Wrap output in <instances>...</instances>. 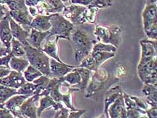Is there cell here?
Wrapping results in <instances>:
<instances>
[{"instance_id": "cell-1", "label": "cell", "mask_w": 157, "mask_h": 118, "mask_svg": "<svg viewBox=\"0 0 157 118\" xmlns=\"http://www.w3.org/2000/svg\"><path fill=\"white\" fill-rule=\"evenodd\" d=\"M95 24L85 23L79 26H74L70 36L72 45L74 59L76 63H80L85 57L89 55L93 46L98 43L94 36Z\"/></svg>"}, {"instance_id": "cell-2", "label": "cell", "mask_w": 157, "mask_h": 118, "mask_svg": "<svg viewBox=\"0 0 157 118\" xmlns=\"http://www.w3.org/2000/svg\"><path fill=\"white\" fill-rule=\"evenodd\" d=\"M115 66H105V64L94 72H92L90 82L86 90V98H92L98 101L102 98L109 89L119 79L115 76Z\"/></svg>"}, {"instance_id": "cell-3", "label": "cell", "mask_w": 157, "mask_h": 118, "mask_svg": "<svg viewBox=\"0 0 157 118\" xmlns=\"http://www.w3.org/2000/svg\"><path fill=\"white\" fill-rule=\"evenodd\" d=\"M98 12V8L71 3L65 6L62 15L74 26H79L85 23L96 24Z\"/></svg>"}, {"instance_id": "cell-4", "label": "cell", "mask_w": 157, "mask_h": 118, "mask_svg": "<svg viewBox=\"0 0 157 118\" xmlns=\"http://www.w3.org/2000/svg\"><path fill=\"white\" fill-rule=\"evenodd\" d=\"M98 42L111 44L118 48L121 39V29L116 25H96L94 31Z\"/></svg>"}, {"instance_id": "cell-5", "label": "cell", "mask_w": 157, "mask_h": 118, "mask_svg": "<svg viewBox=\"0 0 157 118\" xmlns=\"http://www.w3.org/2000/svg\"><path fill=\"white\" fill-rule=\"evenodd\" d=\"M26 57L30 65L39 70L43 75L49 77L50 57L41 49H36L30 45L24 46Z\"/></svg>"}, {"instance_id": "cell-6", "label": "cell", "mask_w": 157, "mask_h": 118, "mask_svg": "<svg viewBox=\"0 0 157 118\" xmlns=\"http://www.w3.org/2000/svg\"><path fill=\"white\" fill-rule=\"evenodd\" d=\"M50 22L52 24V28L47 37L56 36L59 39H66L70 41L71 34L74 28L72 23L59 13H53Z\"/></svg>"}, {"instance_id": "cell-7", "label": "cell", "mask_w": 157, "mask_h": 118, "mask_svg": "<svg viewBox=\"0 0 157 118\" xmlns=\"http://www.w3.org/2000/svg\"><path fill=\"white\" fill-rule=\"evenodd\" d=\"M143 29L148 39H157V6L156 4L146 5L142 11Z\"/></svg>"}, {"instance_id": "cell-8", "label": "cell", "mask_w": 157, "mask_h": 118, "mask_svg": "<svg viewBox=\"0 0 157 118\" xmlns=\"http://www.w3.org/2000/svg\"><path fill=\"white\" fill-rule=\"evenodd\" d=\"M10 10L9 14L15 22L20 25L24 26H30L33 17L29 13L28 7L25 3H19L12 0L8 5Z\"/></svg>"}, {"instance_id": "cell-9", "label": "cell", "mask_w": 157, "mask_h": 118, "mask_svg": "<svg viewBox=\"0 0 157 118\" xmlns=\"http://www.w3.org/2000/svg\"><path fill=\"white\" fill-rule=\"evenodd\" d=\"M115 56V53L107 51H91L89 55L85 57L82 61L78 67H84V68L94 72L97 70L103 65L106 61L113 58Z\"/></svg>"}, {"instance_id": "cell-10", "label": "cell", "mask_w": 157, "mask_h": 118, "mask_svg": "<svg viewBox=\"0 0 157 118\" xmlns=\"http://www.w3.org/2000/svg\"><path fill=\"white\" fill-rule=\"evenodd\" d=\"M157 59L155 58L140 67H137L139 78L144 84L157 86Z\"/></svg>"}, {"instance_id": "cell-11", "label": "cell", "mask_w": 157, "mask_h": 118, "mask_svg": "<svg viewBox=\"0 0 157 118\" xmlns=\"http://www.w3.org/2000/svg\"><path fill=\"white\" fill-rule=\"evenodd\" d=\"M141 47V57L138 67H140L156 58L157 42L156 40L144 39L140 41Z\"/></svg>"}, {"instance_id": "cell-12", "label": "cell", "mask_w": 157, "mask_h": 118, "mask_svg": "<svg viewBox=\"0 0 157 118\" xmlns=\"http://www.w3.org/2000/svg\"><path fill=\"white\" fill-rule=\"evenodd\" d=\"M64 3L60 0H41L36 5L38 15H51L62 12L65 8Z\"/></svg>"}, {"instance_id": "cell-13", "label": "cell", "mask_w": 157, "mask_h": 118, "mask_svg": "<svg viewBox=\"0 0 157 118\" xmlns=\"http://www.w3.org/2000/svg\"><path fill=\"white\" fill-rule=\"evenodd\" d=\"M59 39L56 36L47 37V39L44 40L42 44L41 49L44 53H45L49 57L52 59L61 63L63 62L60 59L59 55V46H58V41Z\"/></svg>"}, {"instance_id": "cell-14", "label": "cell", "mask_w": 157, "mask_h": 118, "mask_svg": "<svg viewBox=\"0 0 157 118\" xmlns=\"http://www.w3.org/2000/svg\"><path fill=\"white\" fill-rule=\"evenodd\" d=\"M76 66H70L66 63H61L56 59L50 58V75L49 78H59L66 76L67 74L72 71Z\"/></svg>"}, {"instance_id": "cell-15", "label": "cell", "mask_w": 157, "mask_h": 118, "mask_svg": "<svg viewBox=\"0 0 157 118\" xmlns=\"http://www.w3.org/2000/svg\"><path fill=\"white\" fill-rule=\"evenodd\" d=\"M40 98L39 94H35L29 97L20 107L19 112L20 114L29 118H36V102L39 101Z\"/></svg>"}, {"instance_id": "cell-16", "label": "cell", "mask_w": 157, "mask_h": 118, "mask_svg": "<svg viewBox=\"0 0 157 118\" xmlns=\"http://www.w3.org/2000/svg\"><path fill=\"white\" fill-rule=\"evenodd\" d=\"M26 82V81L23 74L16 72L15 70H11L8 76L0 78L1 85L16 89H19Z\"/></svg>"}, {"instance_id": "cell-17", "label": "cell", "mask_w": 157, "mask_h": 118, "mask_svg": "<svg viewBox=\"0 0 157 118\" xmlns=\"http://www.w3.org/2000/svg\"><path fill=\"white\" fill-rule=\"evenodd\" d=\"M30 96V94L22 95V94H16L12 96L3 104L4 107L8 109L14 117V118H20L22 116V115L19 112V109L22 104L28 99Z\"/></svg>"}, {"instance_id": "cell-18", "label": "cell", "mask_w": 157, "mask_h": 118, "mask_svg": "<svg viewBox=\"0 0 157 118\" xmlns=\"http://www.w3.org/2000/svg\"><path fill=\"white\" fill-rule=\"evenodd\" d=\"M9 12L0 21V40L3 46L8 49H11L12 35L10 26Z\"/></svg>"}, {"instance_id": "cell-19", "label": "cell", "mask_w": 157, "mask_h": 118, "mask_svg": "<svg viewBox=\"0 0 157 118\" xmlns=\"http://www.w3.org/2000/svg\"><path fill=\"white\" fill-rule=\"evenodd\" d=\"M107 113L109 118H128L123 94L119 96L115 102L109 106Z\"/></svg>"}, {"instance_id": "cell-20", "label": "cell", "mask_w": 157, "mask_h": 118, "mask_svg": "<svg viewBox=\"0 0 157 118\" xmlns=\"http://www.w3.org/2000/svg\"><path fill=\"white\" fill-rule=\"evenodd\" d=\"M10 26L13 38L18 40L24 46L28 45L29 43H27V39L29 36V30H26L21 25H18L11 17H10Z\"/></svg>"}, {"instance_id": "cell-21", "label": "cell", "mask_w": 157, "mask_h": 118, "mask_svg": "<svg viewBox=\"0 0 157 118\" xmlns=\"http://www.w3.org/2000/svg\"><path fill=\"white\" fill-rule=\"evenodd\" d=\"M50 33L49 30L46 32L38 31L34 29L30 28L29 36L27 39L29 45L36 49H41L42 44Z\"/></svg>"}, {"instance_id": "cell-22", "label": "cell", "mask_w": 157, "mask_h": 118, "mask_svg": "<svg viewBox=\"0 0 157 118\" xmlns=\"http://www.w3.org/2000/svg\"><path fill=\"white\" fill-rule=\"evenodd\" d=\"M52 14L51 15H37L33 18L30 24V27L35 29L38 31L46 32L50 30L52 28V24L50 22V19Z\"/></svg>"}, {"instance_id": "cell-23", "label": "cell", "mask_w": 157, "mask_h": 118, "mask_svg": "<svg viewBox=\"0 0 157 118\" xmlns=\"http://www.w3.org/2000/svg\"><path fill=\"white\" fill-rule=\"evenodd\" d=\"M123 94V90L120 86H115L109 89L105 94V109L104 114L106 118H109L107 110L109 106L113 103L117 98Z\"/></svg>"}, {"instance_id": "cell-24", "label": "cell", "mask_w": 157, "mask_h": 118, "mask_svg": "<svg viewBox=\"0 0 157 118\" xmlns=\"http://www.w3.org/2000/svg\"><path fill=\"white\" fill-rule=\"evenodd\" d=\"M40 101V105L37 108L36 110V115L37 117H40L41 114L45 109H48L49 107H52L54 110L57 111L58 110L61 109V108H62L63 106L61 103H56V101H54L53 99L49 95L43 96L41 97V98L39 99Z\"/></svg>"}, {"instance_id": "cell-25", "label": "cell", "mask_w": 157, "mask_h": 118, "mask_svg": "<svg viewBox=\"0 0 157 118\" xmlns=\"http://www.w3.org/2000/svg\"><path fill=\"white\" fill-rule=\"evenodd\" d=\"M74 69L80 74V75L81 76V82L79 84L74 86L71 88L77 89L79 92L84 93L86 91L87 86L88 85V83L90 82L92 72L89 70L84 68V67H81L78 66L75 67Z\"/></svg>"}, {"instance_id": "cell-26", "label": "cell", "mask_w": 157, "mask_h": 118, "mask_svg": "<svg viewBox=\"0 0 157 118\" xmlns=\"http://www.w3.org/2000/svg\"><path fill=\"white\" fill-rule=\"evenodd\" d=\"M9 65L11 70H15L18 72L23 73L27 68V67L30 65V63L27 59L13 56L10 60Z\"/></svg>"}, {"instance_id": "cell-27", "label": "cell", "mask_w": 157, "mask_h": 118, "mask_svg": "<svg viewBox=\"0 0 157 118\" xmlns=\"http://www.w3.org/2000/svg\"><path fill=\"white\" fill-rule=\"evenodd\" d=\"M16 94H18L17 89L0 84V104H4L10 97Z\"/></svg>"}, {"instance_id": "cell-28", "label": "cell", "mask_w": 157, "mask_h": 118, "mask_svg": "<svg viewBox=\"0 0 157 118\" xmlns=\"http://www.w3.org/2000/svg\"><path fill=\"white\" fill-rule=\"evenodd\" d=\"M22 74L26 82H33L34 80L43 75L39 70L36 69L31 65H29L27 67V68Z\"/></svg>"}, {"instance_id": "cell-29", "label": "cell", "mask_w": 157, "mask_h": 118, "mask_svg": "<svg viewBox=\"0 0 157 118\" xmlns=\"http://www.w3.org/2000/svg\"><path fill=\"white\" fill-rule=\"evenodd\" d=\"M11 53L13 56L22 57L26 56V52L22 44L14 38H12L11 41Z\"/></svg>"}, {"instance_id": "cell-30", "label": "cell", "mask_w": 157, "mask_h": 118, "mask_svg": "<svg viewBox=\"0 0 157 118\" xmlns=\"http://www.w3.org/2000/svg\"><path fill=\"white\" fill-rule=\"evenodd\" d=\"M63 79L71 86L78 85L81 82V76L80 74L75 69L67 74L66 76H64Z\"/></svg>"}, {"instance_id": "cell-31", "label": "cell", "mask_w": 157, "mask_h": 118, "mask_svg": "<svg viewBox=\"0 0 157 118\" xmlns=\"http://www.w3.org/2000/svg\"><path fill=\"white\" fill-rule=\"evenodd\" d=\"M37 89V85L33 82H26L23 85L17 89L18 94H22V95H33L35 94V92Z\"/></svg>"}, {"instance_id": "cell-32", "label": "cell", "mask_w": 157, "mask_h": 118, "mask_svg": "<svg viewBox=\"0 0 157 118\" xmlns=\"http://www.w3.org/2000/svg\"><path fill=\"white\" fill-rule=\"evenodd\" d=\"M92 51H107L115 53L117 51V48L115 46L111 45V44H105L103 43L98 42L93 46Z\"/></svg>"}, {"instance_id": "cell-33", "label": "cell", "mask_w": 157, "mask_h": 118, "mask_svg": "<svg viewBox=\"0 0 157 118\" xmlns=\"http://www.w3.org/2000/svg\"><path fill=\"white\" fill-rule=\"evenodd\" d=\"M113 0H93L89 6L90 8H95L98 9L105 8L112 6Z\"/></svg>"}, {"instance_id": "cell-34", "label": "cell", "mask_w": 157, "mask_h": 118, "mask_svg": "<svg viewBox=\"0 0 157 118\" xmlns=\"http://www.w3.org/2000/svg\"><path fill=\"white\" fill-rule=\"evenodd\" d=\"M130 97L132 99L134 100L136 103L137 104V105L140 108V109L146 111L147 109H148L150 107V105L146 102V101L144 98H140V97H135V96H131Z\"/></svg>"}, {"instance_id": "cell-35", "label": "cell", "mask_w": 157, "mask_h": 118, "mask_svg": "<svg viewBox=\"0 0 157 118\" xmlns=\"http://www.w3.org/2000/svg\"><path fill=\"white\" fill-rule=\"evenodd\" d=\"M144 85L143 86L142 90L144 97H147L152 94L154 93H157V86L152 85V84H144Z\"/></svg>"}, {"instance_id": "cell-36", "label": "cell", "mask_w": 157, "mask_h": 118, "mask_svg": "<svg viewBox=\"0 0 157 118\" xmlns=\"http://www.w3.org/2000/svg\"><path fill=\"white\" fill-rule=\"evenodd\" d=\"M12 57H13V56L11 53H9L8 55H7L6 56L0 57V66H5L6 67H8V68L10 69L9 64H10V60H11Z\"/></svg>"}, {"instance_id": "cell-37", "label": "cell", "mask_w": 157, "mask_h": 118, "mask_svg": "<svg viewBox=\"0 0 157 118\" xmlns=\"http://www.w3.org/2000/svg\"><path fill=\"white\" fill-rule=\"evenodd\" d=\"M126 75V69L124 66L121 65L117 66L115 70V76L119 80H120L122 77H125Z\"/></svg>"}, {"instance_id": "cell-38", "label": "cell", "mask_w": 157, "mask_h": 118, "mask_svg": "<svg viewBox=\"0 0 157 118\" xmlns=\"http://www.w3.org/2000/svg\"><path fill=\"white\" fill-rule=\"evenodd\" d=\"M127 110V109H126ZM143 115L140 111L135 109H128L127 110V117L128 118H140Z\"/></svg>"}, {"instance_id": "cell-39", "label": "cell", "mask_w": 157, "mask_h": 118, "mask_svg": "<svg viewBox=\"0 0 157 118\" xmlns=\"http://www.w3.org/2000/svg\"><path fill=\"white\" fill-rule=\"evenodd\" d=\"M0 118H14V117L8 109L4 107L0 109Z\"/></svg>"}, {"instance_id": "cell-40", "label": "cell", "mask_w": 157, "mask_h": 118, "mask_svg": "<svg viewBox=\"0 0 157 118\" xmlns=\"http://www.w3.org/2000/svg\"><path fill=\"white\" fill-rule=\"evenodd\" d=\"M86 112V110H78L76 111H71L68 116V118H80Z\"/></svg>"}, {"instance_id": "cell-41", "label": "cell", "mask_w": 157, "mask_h": 118, "mask_svg": "<svg viewBox=\"0 0 157 118\" xmlns=\"http://www.w3.org/2000/svg\"><path fill=\"white\" fill-rule=\"evenodd\" d=\"M146 115L148 118H157V108L150 107L146 110Z\"/></svg>"}, {"instance_id": "cell-42", "label": "cell", "mask_w": 157, "mask_h": 118, "mask_svg": "<svg viewBox=\"0 0 157 118\" xmlns=\"http://www.w3.org/2000/svg\"><path fill=\"white\" fill-rule=\"evenodd\" d=\"M11 53V49H8L3 46L2 43L0 40V57L6 56Z\"/></svg>"}, {"instance_id": "cell-43", "label": "cell", "mask_w": 157, "mask_h": 118, "mask_svg": "<svg viewBox=\"0 0 157 118\" xmlns=\"http://www.w3.org/2000/svg\"><path fill=\"white\" fill-rule=\"evenodd\" d=\"M93 0H71V3H74V4H79L84 6H88L93 2Z\"/></svg>"}, {"instance_id": "cell-44", "label": "cell", "mask_w": 157, "mask_h": 118, "mask_svg": "<svg viewBox=\"0 0 157 118\" xmlns=\"http://www.w3.org/2000/svg\"><path fill=\"white\" fill-rule=\"evenodd\" d=\"M10 11L8 7H6L5 5L0 4V21Z\"/></svg>"}, {"instance_id": "cell-45", "label": "cell", "mask_w": 157, "mask_h": 118, "mask_svg": "<svg viewBox=\"0 0 157 118\" xmlns=\"http://www.w3.org/2000/svg\"><path fill=\"white\" fill-rule=\"evenodd\" d=\"M10 71H11V70L8 68V67L0 66V78H2L8 76Z\"/></svg>"}, {"instance_id": "cell-46", "label": "cell", "mask_w": 157, "mask_h": 118, "mask_svg": "<svg viewBox=\"0 0 157 118\" xmlns=\"http://www.w3.org/2000/svg\"><path fill=\"white\" fill-rule=\"evenodd\" d=\"M27 7H36L41 0H25Z\"/></svg>"}, {"instance_id": "cell-47", "label": "cell", "mask_w": 157, "mask_h": 118, "mask_svg": "<svg viewBox=\"0 0 157 118\" xmlns=\"http://www.w3.org/2000/svg\"><path fill=\"white\" fill-rule=\"evenodd\" d=\"M29 11L33 17H35L38 15V12H37V10L36 7H29Z\"/></svg>"}, {"instance_id": "cell-48", "label": "cell", "mask_w": 157, "mask_h": 118, "mask_svg": "<svg viewBox=\"0 0 157 118\" xmlns=\"http://www.w3.org/2000/svg\"><path fill=\"white\" fill-rule=\"evenodd\" d=\"M157 0H146V5L156 4Z\"/></svg>"}, {"instance_id": "cell-49", "label": "cell", "mask_w": 157, "mask_h": 118, "mask_svg": "<svg viewBox=\"0 0 157 118\" xmlns=\"http://www.w3.org/2000/svg\"><path fill=\"white\" fill-rule=\"evenodd\" d=\"M12 0H0V4L2 5H8Z\"/></svg>"}, {"instance_id": "cell-50", "label": "cell", "mask_w": 157, "mask_h": 118, "mask_svg": "<svg viewBox=\"0 0 157 118\" xmlns=\"http://www.w3.org/2000/svg\"><path fill=\"white\" fill-rule=\"evenodd\" d=\"M60 1L62 2L65 4V6L68 5V4H70V3H71V0H60Z\"/></svg>"}, {"instance_id": "cell-51", "label": "cell", "mask_w": 157, "mask_h": 118, "mask_svg": "<svg viewBox=\"0 0 157 118\" xmlns=\"http://www.w3.org/2000/svg\"><path fill=\"white\" fill-rule=\"evenodd\" d=\"M13 1H15L19 3H25V0H13Z\"/></svg>"}, {"instance_id": "cell-52", "label": "cell", "mask_w": 157, "mask_h": 118, "mask_svg": "<svg viewBox=\"0 0 157 118\" xmlns=\"http://www.w3.org/2000/svg\"><path fill=\"white\" fill-rule=\"evenodd\" d=\"M59 113H60V109L56 111V114H55V116H54L53 118H57V116H58V115H59Z\"/></svg>"}, {"instance_id": "cell-53", "label": "cell", "mask_w": 157, "mask_h": 118, "mask_svg": "<svg viewBox=\"0 0 157 118\" xmlns=\"http://www.w3.org/2000/svg\"><path fill=\"white\" fill-rule=\"evenodd\" d=\"M96 118H106V117H105V114L103 113V115H101V116L98 117H96Z\"/></svg>"}, {"instance_id": "cell-54", "label": "cell", "mask_w": 157, "mask_h": 118, "mask_svg": "<svg viewBox=\"0 0 157 118\" xmlns=\"http://www.w3.org/2000/svg\"><path fill=\"white\" fill-rule=\"evenodd\" d=\"M3 108H4V105H3V104H0V109H3Z\"/></svg>"}, {"instance_id": "cell-55", "label": "cell", "mask_w": 157, "mask_h": 118, "mask_svg": "<svg viewBox=\"0 0 157 118\" xmlns=\"http://www.w3.org/2000/svg\"><path fill=\"white\" fill-rule=\"evenodd\" d=\"M36 118H40V117H36Z\"/></svg>"}]
</instances>
